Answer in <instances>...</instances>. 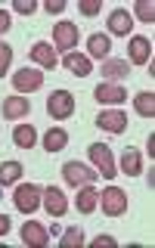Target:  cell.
<instances>
[{
	"mask_svg": "<svg viewBox=\"0 0 155 248\" xmlns=\"http://www.w3.org/2000/svg\"><path fill=\"white\" fill-rule=\"evenodd\" d=\"M59 245H62V248H81V245H84V232L78 230V227H68V230L59 236Z\"/></svg>",
	"mask_w": 155,
	"mask_h": 248,
	"instance_id": "d4e9b609",
	"label": "cell"
},
{
	"mask_svg": "<svg viewBox=\"0 0 155 248\" xmlns=\"http://www.w3.org/2000/svg\"><path fill=\"white\" fill-rule=\"evenodd\" d=\"M134 108L143 115V118H152V115H155V93L152 90L137 93V96H134Z\"/></svg>",
	"mask_w": 155,
	"mask_h": 248,
	"instance_id": "603a6c76",
	"label": "cell"
},
{
	"mask_svg": "<svg viewBox=\"0 0 155 248\" xmlns=\"http://www.w3.org/2000/svg\"><path fill=\"white\" fill-rule=\"evenodd\" d=\"M28 112H31V103L22 93H13V96L3 99V118L6 121H22V118H28Z\"/></svg>",
	"mask_w": 155,
	"mask_h": 248,
	"instance_id": "2e32d148",
	"label": "cell"
},
{
	"mask_svg": "<svg viewBox=\"0 0 155 248\" xmlns=\"http://www.w3.org/2000/svg\"><path fill=\"white\" fill-rule=\"evenodd\" d=\"M41 199H44V189L37 183H19L16 192H13V205H16V211H22V214H34L37 208H41Z\"/></svg>",
	"mask_w": 155,
	"mask_h": 248,
	"instance_id": "7a4b0ae2",
	"label": "cell"
},
{
	"mask_svg": "<svg viewBox=\"0 0 155 248\" xmlns=\"http://www.w3.org/2000/svg\"><path fill=\"white\" fill-rule=\"evenodd\" d=\"M41 205H44L53 217H62V214L68 211V199H65V192H62L59 186H46V189H44V199H41Z\"/></svg>",
	"mask_w": 155,
	"mask_h": 248,
	"instance_id": "5bb4252c",
	"label": "cell"
},
{
	"mask_svg": "<svg viewBox=\"0 0 155 248\" xmlns=\"http://www.w3.org/2000/svg\"><path fill=\"white\" fill-rule=\"evenodd\" d=\"M65 146H68V130H65V127H50V130L44 134V149L50 152V155H53V152H62Z\"/></svg>",
	"mask_w": 155,
	"mask_h": 248,
	"instance_id": "44dd1931",
	"label": "cell"
},
{
	"mask_svg": "<svg viewBox=\"0 0 155 248\" xmlns=\"http://www.w3.org/2000/svg\"><path fill=\"white\" fill-rule=\"evenodd\" d=\"M13 87L19 90V93H34V90H41V87H44V72H41V68L22 65L19 72L13 75Z\"/></svg>",
	"mask_w": 155,
	"mask_h": 248,
	"instance_id": "ba28073f",
	"label": "cell"
},
{
	"mask_svg": "<svg viewBox=\"0 0 155 248\" xmlns=\"http://www.w3.org/2000/svg\"><path fill=\"white\" fill-rule=\"evenodd\" d=\"M78 37H81V31H78L75 22H68V19L56 22V25H53V50H59L62 56H65V53H72L78 46Z\"/></svg>",
	"mask_w": 155,
	"mask_h": 248,
	"instance_id": "3957f363",
	"label": "cell"
},
{
	"mask_svg": "<svg viewBox=\"0 0 155 248\" xmlns=\"http://www.w3.org/2000/svg\"><path fill=\"white\" fill-rule=\"evenodd\" d=\"M87 155H90V165L99 177H106V180H115V177H118V165H115L112 149H108L106 143H93L87 149Z\"/></svg>",
	"mask_w": 155,
	"mask_h": 248,
	"instance_id": "6da1fadb",
	"label": "cell"
},
{
	"mask_svg": "<svg viewBox=\"0 0 155 248\" xmlns=\"http://www.w3.org/2000/svg\"><path fill=\"white\" fill-rule=\"evenodd\" d=\"M10 28H13V19H10V13H6V10H0V34H6Z\"/></svg>",
	"mask_w": 155,
	"mask_h": 248,
	"instance_id": "1f68e13d",
	"label": "cell"
},
{
	"mask_svg": "<svg viewBox=\"0 0 155 248\" xmlns=\"http://www.w3.org/2000/svg\"><path fill=\"white\" fill-rule=\"evenodd\" d=\"M78 10H81V16H96L103 10V0H78Z\"/></svg>",
	"mask_w": 155,
	"mask_h": 248,
	"instance_id": "83f0119b",
	"label": "cell"
},
{
	"mask_svg": "<svg viewBox=\"0 0 155 248\" xmlns=\"http://www.w3.org/2000/svg\"><path fill=\"white\" fill-rule=\"evenodd\" d=\"M106 25H108V34H118V37H124V34H130V31H134V16L124 10V6H118V10H112V13H108Z\"/></svg>",
	"mask_w": 155,
	"mask_h": 248,
	"instance_id": "7c38bea8",
	"label": "cell"
},
{
	"mask_svg": "<svg viewBox=\"0 0 155 248\" xmlns=\"http://www.w3.org/2000/svg\"><path fill=\"white\" fill-rule=\"evenodd\" d=\"M127 62H130V65H149V62H152V41L146 34H130Z\"/></svg>",
	"mask_w": 155,
	"mask_h": 248,
	"instance_id": "52a82bcc",
	"label": "cell"
},
{
	"mask_svg": "<svg viewBox=\"0 0 155 248\" xmlns=\"http://www.w3.org/2000/svg\"><path fill=\"white\" fill-rule=\"evenodd\" d=\"M19 177H22V165H19V161H3V165H0V186L19 183Z\"/></svg>",
	"mask_w": 155,
	"mask_h": 248,
	"instance_id": "cb8c5ba5",
	"label": "cell"
},
{
	"mask_svg": "<svg viewBox=\"0 0 155 248\" xmlns=\"http://www.w3.org/2000/svg\"><path fill=\"white\" fill-rule=\"evenodd\" d=\"M87 53L90 59H108V53H112V37L108 34H90L87 37Z\"/></svg>",
	"mask_w": 155,
	"mask_h": 248,
	"instance_id": "ffe728a7",
	"label": "cell"
},
{
	"mask_svg": "<svg viewBox=\"0 0 155 248\" xmlns=\"http://www.w3.org/2000/svg\"><path fill=\"white\" fill-rule=\"evenodd\" d=\"M44 10L46 13H62V10H65V0H46Z\"/></svg>",
	"mask_w": 155,
	"mask_h": 248,
	"instance_id": "4dcf8cb0",
	"label": "cell"
},
{
	"mask_svg": "<svg viewBox=\"0 0 155 248\" xmlns=\"http://www.w3.org/2000/svg\"><path fill=\"white\" fill-rule=\"evenodd\" d=\"M75 208H78L81 214H93V211L99 208V192L93 189V183L78 189V196H75Z\"/></svg>",
	"mask_w": 155,
	"mask_h": 248,
	"instance_id": "ac0fdd59",
	"label": "cell"
},
{
	"mask_svg": "<svg viewBox=\"0 0 155 248\" xmlns=\"http://www.w3.org/2000/svg\"><path fill=\"white\" fill-rule=\"evenodd\" d=\"M96 124L106 134H124V130H127V115H124L121 108H106V112L96 115Z\"/></svg>",
	"mask_w": 155,
	"mask_h": 248,
	"instance_id": "9c48e42d",
	"label": "cell"
},
{
	"mask_svg": "<svg viewBox=\"0 0 155 248\" xmlns=\"http://www.w3.org/2000/svg\"><path fill=\"white\" fill-rule=\"evenodd\" d=\"M99 208H103L106 217H121L127 211V192H124L121 186H106V189L99 192Z\"/></svg>",
	"mask_w": 155,
	"mask_h": 248,
	"instance_id": "5b68a950",
	"label": "cell"
},
{
	"mask_svg": "<svg viewBox=\"0 0 155 248\" xmlns=\"http://www.w3.org/2000/svg\"><path fill=\"white\" fill-rule=\"evenodd\" d=\"M99 75H103L108 84H118L121 78H127V75H130V62H127V59H115V56H108L103 65H99Z\"/></svg>",
	"mask_w": 155,
	"mask_h": 248,
	"instance_id": "e0dca14e",
	"label": "cell"
},
{
	"mask_svg": "<svg viewBox=\"0 0 155 248\" xmlns=\"http://www.w3.org/2000/svg\"><path fill=\"white\" fill-rule=\"evenodd\" d=\"M118 168H121V174H127V177H140L143 174V152L140 149H124Z\"/></svg>",
	"mask_w": 155,
	"mask_h": 248,
	"instance_id": "d6986e66",
	"label": "cell"
},
{
	"mask_svg": "<svg viewBox=\"0 0 155 248\" xmlns=\"http://www.w3.org/2000/svg\"><path fill=\"white\" fill-rule=\"evenodd\" d=\"M6 232H10V217L0 214V236H6Z\"/></svg>",
	"mask_w": 155,
	"mask_h": 248,
	"instance_id": "d6a6232c",
	"label": "cell"
},
{
	"mask_svg": "<svg viewBox=\"0 0 155 248\" xmlns=\"http://www.w3.org/2000/svg\"><path fill=\"white\" fill-rule=\"evenodd\" d=\"M46 115L53 121H68L75 115V96L68 90H53L46 99Z\"/></svg>",
	"mask_w": 155,
	"mask_h": 248,
	"instance_id": "277c9868",
	"label": "cell"
},
{
	"mask_svg": "<svg viewBox=\"0 0 155 248\" xmlns=\"http://www.w3.org/2000/svg\"><path fill=\"white\" fill-rule=\"evenodd\" d=\"M134 13H137L140 22H146V25H152V22H155V6H152V0H137Z\"/></svg>",
	"mask_w": 155,
	"mask_h": 248,
	"instance_id": "484cf974",
	"label": "cell"
},
{
	"mask_svg": "<svg viewBox=\"0 0 155 248\" xmlns=\"http://www.w3.org/2000/svg\"><path fill=\"white\" fill-rule=\"evenodd\" d=\"M13 10L19 13V16H31V13L37 10V3H34V0H16V3H13Z\"/></svg>",
	"mask_w": 155,
	"mask_h": 248,
	"instance_id": "f1b7e54d",
	"label": "cell"
},
{
	"mask_svg": "<svg viewBox=\"0 0 155 248\" xmlns=\"http://www.w3.org/2000/svg\"><path fill=\"white\" fill-rule=\"evenodd\" d=\"M22 242L31 245V248H46L50 245V232H46L44 223L28 220V223H22Z\"/></svg>",
	"mask_w": 155,
	"mask_h": 248,
	"instance_id": "8fae6325",
	"label": "cell"
},
{
	"mask_svg": "<svg viewBox=\"0 0 155 248\" xmlns=\"http://www.w3.org/2000/svg\"><path fill=\"white\" fill-rule=\"evenodd\" d=\"M62 68H65V72H72V75H78V78H87L93 72V62H90L87 53L72 50V53H65V56H62Z\"/></svg>",
	"mask_w": 155,
	"mask_h": 248,
	"instance_id": "9a60e30c",
	"label": "cell"
},
{
	"mask_svg": "<svg viewBox=\"0 0 155 248\" xmlns=\"http://www.w3.org/2000/svg\"><path fill=\"white\" fill-rule=\"evenodd\" d=\"M99 245L115 248V245H118V239H115V236H106V232H99V236H93V248H99Z\"/></svg>",
	"mask_w": 155,
	"mask_h": 248,
	"instance_id": "f546056e",
	"label": "cell"
},
{
	"mask_svg": "<svg viewBox=\"0 0 155 248\" xmlns=\"http://www.w3.org/2000/svg\"><path fill=\"white\" fill-rule=\"evenodd\" d=\"M93 96H96L99 103H106V106H121L124 99H127V87H124V84H108V81H103L96 90H93Z\"/></svg>",
	"mask_w": 155,
	"mask_h": 248,
	"instance_id": "4fadbf2b",
	"label": "cell"
},
{
	"mask_svg": "<svg viewBox=\"0 0 155 248\" xmlns=\"http://www.w3.org/2000/svg\"><path fill=\"white\" fill-rule=\"evenodd\" d=\"M28 56L41 65V72H53V68L59 65V59H56V50H53L46 41H37V44H31V50H28Z\"/></svg>",
	"mask_w": 155,
	"mask_h": 248,
	"instance_id": "30bf717a",
	"label": "cell"
},
{
	"mask_svg": "<svg viewBox=\"0 0 155 248\" xmlns=\"http://www.w3.org/2000/svg\"><path fill=\"white\" fill-rule=\"evenodd\" d=\"M62 177H65L68 186H90V183L99 180L96 170L87 168V165H78V161H65L62 165Z\"/></svg>",
	"mask_w": 155,
	"mask_h": 248,
	"instance_id": "8992f818",
	"label": "cell"
},
{
	"mask_svg": "<svg viewBox=\"0 0 155 248\" xmlns=\"http://www.w3.org/2000/svg\"><path fill=\"white\" fill-rule=\"evenodd\" d=\"M13 143L19 146V149H34L37 130L31 127V124H16V127H13Z\"/></svg>",
	"mask_w": 155,
	"mask_h": 248,
	"instance_id": "7402d4cb",
	"label": "cell"
},
{
	"mask_svg": "<svg viewBox=\"0 0 155 248\" xmlns=\"http://www.w3.org/2000/svg\"><path fill=\"white\" fill-rule=\"evenodd\" d=\"M10 62H13V46L6 41H0V75L10 72Z\"/></svg>",
	"mask_w": 155,
	"mask_h": 248,
	"instance_id": "4316f807",
	"label": "cell"
}]
</instances>
